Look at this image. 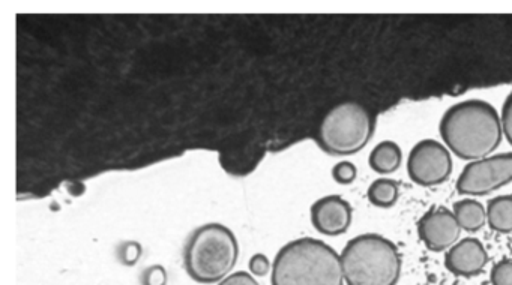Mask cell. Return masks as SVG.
<instances>
[{
    "mask_svg": "<svg viewBox=\"0 0 512 285\" xmlns=\"http://www.w3.org/2000/svg\"><path fill=\"white\" fill-rule=\"evenodd\" d=\"M445 146L466 161L487 158L502 143V119L490 102L467 99L452 105L439 125Z\"/></svg>",
    "mask_w": 512,
    "mask_h": 285,
    "instance_id": "obj_1",
    "label": "cell"
},
{
    "mask_svg": "<svg viewBox=\"0 0 512 285\" xmlns=\"http://www.w3.org/2000/svg\"><path fill=\"white\" fill-rule=\"evenodd\" d=\"M271 284L344 285L341 255L323 240H292L275 255Z\"/></svg>",
    "mask_w": 512,
    "mask_h": 285,
    "instance_id": "obj_2",
    "label": "cell"
},
{
    "mask_svg": "<svg viewBox=\"0 0 512 285\" xmlns=\"http://www.w3.org/2000/svg\"><path fill=\"white\" fill-rule=\"evenodd\" d=\"M239 243L229 227L217 222L200 225L184 246L188 276L200 284H215L229 276L238 263Z\"/></svg>",
    "mask_w": 512,
    "mask_h": 285,
    "instance_id": "obj_3",
    "label": "cell"
},
{
    "mask_svg": "<svg viewBox=\"0 0 512 285\" xmlns=\"http://www.w3.org/2000/svg\"><path fill=\"white\" fill-rule=\"evenodd\" d=\"M341 264L346 285H397L403 269L397 245L374 233L349 240Z\"/></svg>",
    "mask_w": 512,
    "mask_h": 285,
    "instance_id": "obj_4",
    "label": "cell"
},
{
    "mask_svg": "<svg viewBox=\"0 0 512 285\" xmlns=\"http://www.w3.org/2000/svg\"><path fill=\"white\" fill-rule=\"evenodd\" d=\"M376 128L368 108L355 101L334 105L320 122L317 143L329 155H355L367 146Z\"/></svg>",
    "mask_w": 512,
    "mask_h": 285,
    "instance_id": "obj_5",
    "label": "cell"
},
{
    "mask_svg": "<svg viewBox=\"0 0 512 285\" xmlns=\"http://www.w3.org/2000/svg\"><path fill=\"white\" fill-rule=\"evenodd\" d=\"M512 182V153L490 155L470 161L457 180L461 195H487Z\"/></svg>",
    "mask_w": 512,
    "mask_h": 285,
    "instance_id": "obj_6",
    "label": "cell"
},
{
    "mask_svg": "<svg viewBox=\"0 0 512 285\" xmlns=\"http://www.w3.org/2000/svg\"><path fill=\"white\" fill-rule=\"evenodd\" d=\"M407 173L416 185L436 186L446 182L452 173L451 150L431 138L419 141L410 150Z\"/></svg>",
    "mask_w": 512,
    "mask_h": 285,
    "instance_id": "obj_7",
    "label": "cell"
},
{
    "mask_svg": "<svg viewBox=\"0 0 512 285\" xmlns=\"http://www.w3.org/2000/svg\"><path fill=\"white\" fill-rule=\"evenodd\" d=\"M418 234L430 251L440 252L458 242L461 227L454 212L446 207H433L419 219Z\"/></svg>",
    "mask_w": 512,
    "mask_h": 285,
    "instance_id": "obj_8",
    "label": "cell"
},
{
    "mask_svg": "<svg viewBox=\"0 0 512 285\" xmlns=\"http://www.w3.org/2000/svg\"><path fill=\"white\" fill-rule=\"evenodd\" d=\"M353 209L340 195H326L311 206V222L323 236H341L352 225Z\"/></svg>",
    "mask_w": 512,
    "mask_h": 285,
    "instance_id": "obj_9",
    "label": "cell"
},
{
    "mask_svg": "<svg viewBox=\"0 0 512 285\" xmlns=\"http://www.w3.org/2000/svg\"><path fill=\"white\" fill-rule=\"evenodd\" d=\"M488 254L481 242L475 237L458 240L445 255V266L455 276L479 275L487 266Z\"/></svg>",
    "mask_w": 512,
    "mask_h": 285,
    "instance_id": "obj_10",
    "label": "cell"
},
{
    "mask_svg": "<svg viewBox=\"0 0 512 285\" xmlns=\"http://www.w3.org/2000/svg\"><path fill=\"white\" fill-rule=\"evenodd\" d=\"M403 152L395 141L385 140L371 150L368 164L377 174H392L400 168Z\"/></svg>",
    "mask_w": 512,
    "mask_h": 285,
    "instance_id": "obj_11",
    "label": "cell"
},
{
    "mask_svg": "<svg viewBox=\"0 0 512 285\" xmlns=\"http://www.w3.org/2000/svg\"><path fill=\"white\" fill-rule=\"evenodd\" d=\"M452 212H454L461 230L470 231V233L481 230L487 222V209L481 201L473 200V198L457 201L452 207Z\"/></svg>",
    "mask_w": 512,
    "mask_h": 285,
    "instance_id": "obj_12",
    "label": "cell"
},
{
    "mask_svg": "<svg viewBox=\"0 0 512 285\" xmlns=\"http://www.w3.org/2000/svg\"><path fill=\"white\" fill-rule=\"evenodd\" d=\"M487 222L497 233L512 231V195H499L487 204Z\"/></svg>",
    "mask_w": 512,
    "mask_h": 285,
    "instance_id": "obj_13",
    "label": "cell"
},
{
    "mask_svg": "<svg viewBox=\"0 0 512 285\" xmlns=\"http://www.w3.org/2000/svg\"><path fill=\"white\" fill-rule=\"evenodd\" d=\"M398 195H400V188L397 182L388 177H380L371 183L367 191L368 200L373 206L380 207V209H388L397 203Z\"/></svg>",
    "mask_w": 512,
    "mask_h": 285,
    "instance_id": "obj_14",
    "label": "cell"
},
{
    "mask_svg": "<svg viewBox=\"0 0 512 285\" xmlns=\"http://www.w3.org/2000/svg\"><path fill=\"white\" fill-rule=\"evenodd\" d=\"M142 255L143 246L137 240H125L116 248V258H118L119 263L127 267L136 266Z\"/></svg>",
    "mask_w": 512,
    "mask_h": 285,
    "instance_id": "obj_15",
    "label": "cell"
},
{
    "mask_svg": "<svg viewBox=\"0 0 512 285\" xmlns=\"http://www.w3.org/2000/svg\"><path fill=\"white\" fill-rule=\"evenodd\" d=\"M140 284L142 285H167L169 284V273L166 267L161 264H154L143 270L140 275Z\"/></svg>",
    "mask_w": 512,
    "mask_h": 285,
    "instance_id": "obj_16",
    "label": "cell"
},
{
    "mask_svg": "<svg viewBox=\"0 0 512 285\" xmlns=\"http://www.w3.org/2000/svg\"><path fill=\"white\" fill-rule=\"evenodd\" d=\"M356 176H358V168L352 162L341 161L332 168V177L340 185H350L355 182Z\"/></svg>",
    "mask_w": 512,
    "mask_h": 285,
    "instance_id": "obj_17",
    "label": "cell"
},
{
    "mask_svg": "<svg viewBox=\"0 0 512 285\" xmlns=\"http://www.w3.org/2000/svg\"><path fill=\"white\" fill-rule=\"evenodd\" d=\"M491 284L512 285V260L499 261L491 269Z\"/></svg>",
    "mask_w": 512,
    "mask_h": 285,
    "instance_id": "obj_18",
    "label": "cell"
},
{
    "mask_svg": "<svg viewBox=\"0 0 512 285\" xmlns=\"http://www.w3.org/2000/svg\"><path fill=\"white\" fill-rule=\"evenodd\" d=\"M500 119H502L503 135H505L506 140L512 146V92L509 93L508 98L503 102Z\"/></svg>",
    "mask_w": 512,
    "mask_h": 285,
    "instance_id": "obj_19",
    "label": "cell"
},
{
    "mask_svg": "<svg viewBox=\"0 0 512 285\" xmlns=\"http://www.w3.org/2000/svg\"><path fill=\"white\" fill-rule=\"evenodd\" d=\"M250 270L253 275L265 276L271 270V261L265 254H256L250 258Z\"/></svg>",
    "mask_w": 512,
    "mask_h": 285,
    "instance_id": "obj_20",
    "label": "cell"
},
{
    "mask_svg": "<svg viewBox=\"0 0 512 285\" xmlns=\"http://www.w3.org/2000/svg\"><path fill=\"white\" fill-rule=\"evenodd\" d=\"M218 285H260L248 272H236L218 282Z\"/></svg>",
    "mask_w": 512,
    "mask_h": 285,
    "instance_id": "obj_21",
    "label": "cell"
}]
</instances>
